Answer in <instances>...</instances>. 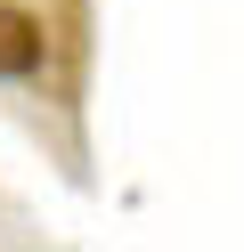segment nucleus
I'll use <instances>...</instances> for the list:
<instances>
[{"label":"nucleus","mask_w":244,"mask_h":252,"mask_svg":"<svg viewBox=\"0 0 244 252\" xmlns=\"http://www.w3.org/2000/svg\"><path fill=\"white\" fill-rule=\"evenodd\" d=\"M57 57V17H41L33 0H0V82H41Z\"/></svg>","instance_id":"nucleus-1"},{"label":"nucleus","mask_w":244,"mask_h":252,"mask_svg":"<svg viewBox=\"0 0 244 252\" xmlns=\"http://www.w3.org/2000/svg\"><path fill=\"white\" fill-rule=\"evenodd\" d=\"M57 57H65L57 98L73 106L81 98V73H90V0H57Z\"/></svg>","instance_id":"nucleus-2"}]
</instances>
